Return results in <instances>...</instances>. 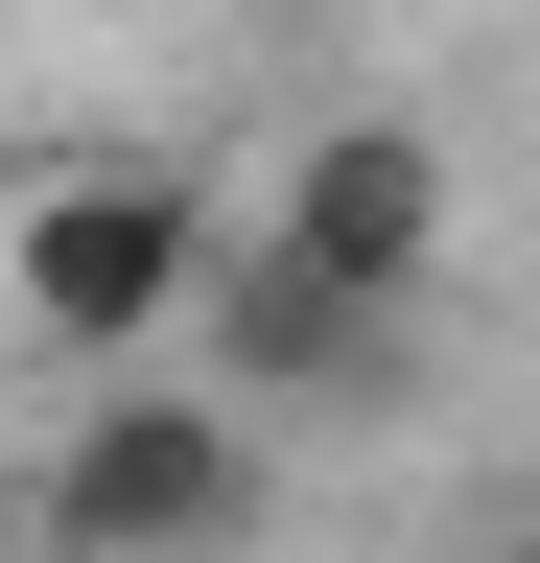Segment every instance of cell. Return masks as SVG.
<instances>
[{"instance_id": "cell-1", "label": "cell", "mask_w": 540, "mask_h": 563, "mask_svg": "<svg viewBox=\"0 0 540 563\" xmlns=\"http://www.w3.org/2000/svg\"><path fill=\"white\" fill-rule=\"evenodd\" d=\"M212 211H188V165L165 141H95V165H47L24 211H0V306H24L47 352H95V376H142V352L212 306Z\"/></svg>"}, {"instance_id": "cell-2", "label": "cell", "mask_w": 540, "mask_h": 563, "mask_svg": "<svg viewBox=\"0 0 540 563\" xmlns=\"http://www.w3.org/2000/svg\"><path fill=\"white\" fill-rule=\"evenodd\" d=\"M24 517H47V563H235L258 540V422L188 399V376H95L71 446L24 470Z\"/></svg>"}, {"instance_id": "cell-3", "label": "cell", "mask_w": 540, "mask_h": 563, "mask_svg": "<svg viewBox=\"0 0 540 563\" xmlns=\"http://www.w3.org/2000/svg\"><path fill=\"white\" fill-rule=\"evenodd\" d=\"M258 235L329 258L353 306H423V282H447V141H423V118H329L306 165H283V211H258Z\"/></svg>"}, {"instance_id": "cell-4", "label": "cell", "mask_w": 540, "mask_h": 563, "mask_svg": "<svg viewBox=\"0 0 540 563\" xmlns=\"http://www.w3.org/2000/svg\"><path fill=\"white\" fill-rule=\"evenodd\" d=\"M212 352H235L258 399H353L376 352H399V306H353V282L283 258V235H235V258H212Z\"/></svg>"}, {"instance_id": "cell-5", "label": "cell", "mask_w": 540, "mask_h": 563, "mask_svg": "<svg viewBox=\"0 0 540 563\" xmlns=\"http://www.w3.org/2000/svg\"><path fill=\"white\" fill-rule=\"evenodd\" d=\"M517 563H540V540H517Z\"/></svg>"}]
</instances>
